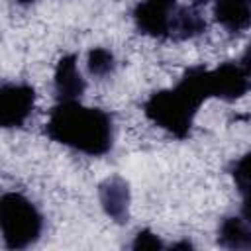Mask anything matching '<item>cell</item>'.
I'll list each match as a JSON object with an SVG mask.
<instances>
[{"mask_svg": "<svg viewBox=\"0 0 251 251\" xmlns=\"http://www.w3.org/2000/svg\"><path fill=\"white\" fill-rule=\"evenodd\" d=\"M163 247H165V243L151 229H139L135 233L133 241H131V249H135V251H141V249H163Z\"/></svg>", "mask_w": 251, "mask_h": 251, "instance_id": "cell-14", "label": "cell"}, {"mask_svg": "<svg viewBox=\"0 0 251 251\" xmlns=\"http://www.w3.org/2000/svg\"><path fill=\"white\" fill-rule=\"evenodd\" d=\"M45 135L73 151L102 157L114 145V122L102 108H88L78 100L57 102L49 112Z\"/></svg>", "mask_w": 251, "mask_h": 251, "instance_id": "cell-2", "label": "cell"}, {"mask_svg": "<svg viewBox=\"0 0 251 251\" xmlns=\"http://www.w3.org/2000/svg\"><path fill=\"white\" fill-rule=\"evenodd\" d=\"M212 16L226 31L239 35L251 27V0H216Z\"/></svg>", "mask_w": 251, "mask_h": 251, "instance_id": "cell-9", "label": "cell"}, {"mask_svg": "<svg viewBox=\"0 0 251 251\" xmlns=\"http://www.w3.org/2000/svg\"><path fill=\"white\" fill-rule=\"evenodd\" d=\"M218 245L226 249H251V224L243 216H226L218 226Z\"/></svg>", "mask_w": 251, "mask_h": 251, "instance_id": "cell-10", "label": "cell"}, {"mask_svg": "<svg viewBox=\"0 0 251 251\" xmlns=\"http://www.w3.org/2000/svg\"><path fill=\"white\" fill-rule=\"evenodd\" d=\"M208 84L212 98L235 102L251 90V71H247L241 63L226 61L214 71H208Z\"/></svg>", "mask_w": 251, "mask_h": 251, "instance_id": "cell-6", "label": "cell"}, {"mask_svg": "<svg viewBox=\"0 0 251 251\" xmlns=\"http://www.w3.org/2000/svg\"><path fill=\"white\" fill-rule=\"evenodd\" d=\"M229 175H231L239 192L251 188V151H247L245 155H241L237 161L231 163Z\"/></svg>", "mask_w": 251, "mask_h": 251, "instance_id": "cell-13", "label": "cell"}, {"mask_svg": "<svg viewBox=\"0 0 251 251\" xmlns=\"http://www.w3.org/2000/svg\"><path fill=\"white\" fill-rule=\"evenodd\" d=\"M208 98H212L208 69L196 65L186 69L173 88L151 92L143 102V114L149 122H153L173 137L186 139L190 135L198 108Z\"/></svg>", "mask_w": 251, "mask_h": 251, "instance_id": "cell-1", "label": "cell"}, {"mask_svg": "<svg viewBox=\"0 0 251 251\" xmlns=\"http://www.w3.org/2000/svg\"><path fill=\"white\" fill-rule=\"evenodd\" d=\"M18 4H22V6H29V4H33V0H16Z\"/></svg>", "mask_w": 251, "mask_h": 251, "instance_id": "cell-19", "label": "cell"}, {"mask_svg": "<svg viewBox=\"0 0 251 251\" xmlns=\"http://www.w3.org/2000/svg\"><path fill=\"white\" fill-rule=\"evenodd\" d=\"M35 106V88L25 82H4L0 86V126L22 127Z\"/></svg>", "mask_w": 251, "mask_h": 251, "instance_id": "cell-5", "label": "cell"}, {"mask_svg": "<svg viewBox=\"0 0 251 251\" xmlns=\"http://www.w3.org/2000/svg\"><path fill=\"white\" fill-rule=\"evenodd\" d=\"M176 8V0H139L131 18L139 33L155 39H171V24Z\"/></svg>", "mask_w": 251, "mask_h": 251, "instance_id": "cell-4", "label": "cell"}, {"mask_svg": "<svg viewBox=\"0 0 251 251\" xmlns=\"http://www.w3.org/2000/svg\"><path fill=\"white\" fill-rule=\"evenodd\" d=\"M53 84H55V94H57L59 102L80 100V96L86 90V80L82 78V75L76 67V55L75 53L63 55L57 61Z\"/></svg>", "mask_w": 251, "mask_h": 251, "instance_id": "cell-8", "label": "cell"}, {"mask_svg": "<svg viewBox=\"0 0 251 251\" xmlns=\"http://www.w3.org/2000/svg\"><path fill=\"white\" fill-rule=\"evenodd\" d=\"M190 247H192V245H190L188 241H180V243H175V245H173V249H190Z\"/></svg>", "mask_w": 251, "mask_h": 251, "instance_id": "cell-17", "label": "cell"}, {"mask_svg": "<svg viewBox=\"0 0 251 251\" xmlns=\"http://www.w3.org/2000/svg\"><path fill=\"white\" fill-rule=\"evenodd\" d=\"M0 229L4 247L10 251H22L39 241L43 216L22 192H4L0 196Z\"/></svg>", "mask_w": 251, "mask_h": 251, "instance_id": "cell-3", "label": "cell"}, {"mask_svg": "<svg viewBox=\"0 0 251 251\" xmlns=\"http://www.w3.org/2000/svg\"><path fill=\"white\" fill-rule=\"evenodd\" d=\"M86 69L96 78H106L116 71V57L106 47H94L88 51Z\"/></svg>", "mask_w": 251, "mask_h": 251, "instance_id": "cell-12", "label": "cell"}, {"mask_svg": "<svg viewBox=\"0 0 251 251\" xmlns=\"http://www.w3.org/2000/svg\"><path fill=\"white\" fill-rule=\"evenodd\" d=\"M206 31V20L194 6H178L171 24V39L184 41Z\"/></svg>", "mask_w": 251, "mask_h": 251, "instance_id": "cell-11", "label": "cell"}, {"mask_svg": "<svg viewBox=\"0 0 251 251\" xmlns=\"http://www.w3.org/2000/svg\"><path fill=\"white\" fill-rule=\"evenodd\" d=\"M239 194H241V216L251 224V188Z\"/></svg>", "mask_w": 251, "mask_h": 251, "instance_id": "cell-15", "label": "cell"}, {"mask_svg": "<svg viewBox=\"0 0 251 251\" xmlns=\"http://www.w3.org/2000/svg\"><path fill=\"white\" fill-rule=\"evenodd\" d=\"M210 0H192V6L194 8H200V6H206Z\"/></svg>", "mask_w": 251, "mask_h": 251, "instance_id": "cell-18", "label": "cell"}, {"mask_svg": "<svg viewBox=\"0 0 251 251\" xmlns=\"http://www.w3.org/2000/svg\"><path fill=\"white\" fill-rule=\"evenodd\" d=\"M98 198L102 210L116 224H126L129 218V184L122 176H108L98 186Z\"/></svg>", "mask_w": 251, "mask_h": 251, "instance_id": "cell-7", "label": "cell"}, {"mask_svg": "<svg viewBox=\"0 0 251 251\" xmlns=\"http://www.w3.org/2000/svg\"><path fill=\"white\" fill-rule=\"evenodd\" d=\"M247 71H251V43L245 47V51H243V55H241V61H239Z\"/></svg>", "mask_w": 251, "mask_h": 251, "instance_id": "cell-16", "label": "cell"}]
</instances>
